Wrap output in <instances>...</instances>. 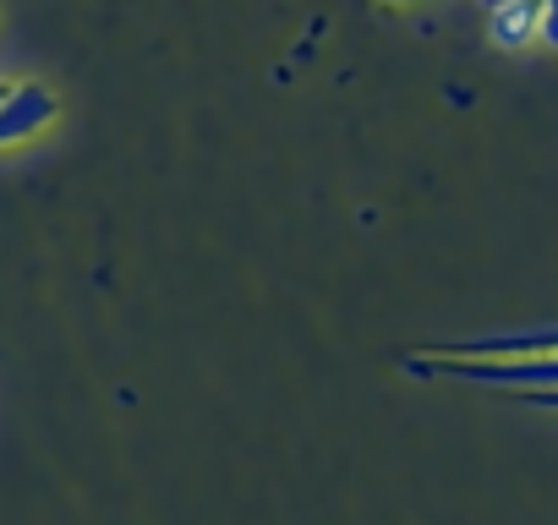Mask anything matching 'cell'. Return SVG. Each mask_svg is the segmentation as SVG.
Returning a JSON list of instances; mask_svg holds the SVG:
<instances>
[{"label": "cell", "mask_w": 558, "mask_h": 525, "mask_svg": "<svg viewBox=\"0 0 558 525\" xmlns=\"http://www.w3.org/2000/svg\"><path fill=\"white\" fill-rule=\"evenodd\" d=\"M56 115H61V99L50 83H39V77L7 83L0 88V148H17V143L39 137Z\"/></svg>", "instance_id": "1"}, {"label": "cell", "mask_w": 558, "mask_h": 525, "mask_svg": "<svg viewBox=\"0 0 558 525\" xmlns=\"http://www.w3.org/2000/svg\"><path fill=\"white\" fill-rule=\"evenodd\" d=\"M487 39L498 50L536 45V0H504V7H493L487 12Z\"/></svg>", "instance_id": "2"}, {"label": "cell", "mask_w": 558, "mask_h": 525, "mask_svg": "<svg viewBox=\"0 0 558 525\" xmlns=\"http://www.w3.org/2000/svg\"><path fill=\"white\" fill-rule=\"evenodd\" d=\"M536 39L558 50V0H536Z\"/></svg>", "instance_id": "3"}, {"label": "cell", "mask_w": 558, "mask_h": 525, "mask_svg": "<svg viewBox=\"0 0 558 525\" xmlns=\"http://www.w3.org/2000/svg\"><path fill=\"white\" fill-rule=\"evenodd\" d=\"M493 7H504V0H482V12H493Z\"/></svg>", "instance_id": "4"}, {"label": "cell", "mask_w": 558, "mask_h": 525, "mask_svg": "<svg viewBox=\"0 0 558 525\" xmlns=\"http://www.w3.org/2000/svg\"><path fill=\"white\" fill-rule=\"evenodd\" d=\"M389 7H416V0H389Z\"/></svg>", "instance_id": "5"}, {"label": "cell", "mask_w": 558, "mask_h": 525, "mask_svg": "<svg viewBox=\"0 0 558 525\" xmlns=\"http://www.w3.org/2000/svg\"><path fill=\"white\" fill-rule=\"evenodd\" d=\"M0 88H7V83H0Z\"/></svg>", "instance_id": "6"}]
</instances>
